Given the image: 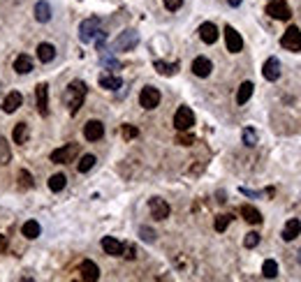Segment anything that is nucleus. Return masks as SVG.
<instances>
[{
    "mask_svg": "<svg viewBox=\"0 0 301 282\" xmlns=\"http://www.w3.org/2000/svg\"><path fill=\"white\" fill-rule=\"evenodd\" d=\"M86 93H88V86L84 81H72L70 86L65 88V93H63V100H65L67 109H70V114H77L81 107H84V100H86Z\"/></svg>",
    "mask_w": 301,
    "mask_h": 282,
    "instance_id": "nucleus-1",
    "label": "nucleus"
},
{
    "mask_svg": "<svg viewBox=\"0 0 301 282\" xmlns=\"http://www.w3.org/2000/svg\"><path fill=\"white\" fill-rule=\"evenodd\" d=\"M98 33H100V19H98V16H91V19L81 21V26H79V40L84 42V44L93 42L95 37H98Z\"/></svg>",
    "mask_w": 301,
    "mask_h": 282,
    "instance_id": "nucleus-2",
    "label": "nucleus"
},
{
    "mask_svg": "<svg viewBox=\"0 0 301 282\" xmlns=\"http://www.w3.org/2000/svg\"><path fill=\"white\" fill-rule=\"evenodd\" d=\"M139 44V33L137 30H123L114 42V51H132Z\"/></svg>",
    "mask_w": 301,
    "mask_h": 282,
    "instance_id": "nucleus-3",
    "label": "nucleus"
},
{
    "mask_svg": "<svg viewBox=\"0 0 301 282\" xmlns=\"http://www.w3.org/2000/svg\"><path fill=\"white\" fill-rule=\"evenodd\" d=\"M195 125V114L190 107H179L174 114V128L179 132H188Z\"/></svg>",
    "mask_w": 301,
    "mask_h": 282,
    "instance_id": "nucleus-4",
    "label": "nucleus"
},
{
    "mask_svg": "<svg viewBox=\"0 0 301 282\" xmlns=\"http://www.w3.org/2000/svg\"><path fill=\"white\" fill-rule=\"evenodd\" d=\"M79 153V146L77 143H65L63 148H56L54 153H51V162L56 164H67V162H72Z\"/></svg>",
    "mask_w": 301,
    "mask_h": 282,
    "instance_id": "nucleus-5",
    "label": "nucleus"
},
{
    "mask_svg": "<svg viewBox=\"0 0 301 282\" xmlns=\"http://www.w3.org/2000/svg\"><path fill=\"white\" fill-rule=\"evenodd\" d=\"M281 44L283 49H288V51H301V30L297 26H290L281 37Z\"/></svg>",
    "mask_w": 301,
    "mask_h": 282,
    "instance_id": "nucleus-6",
    "label": "nucleus"
},
{
    "mask_svg": "<svg viewBox=\"0 0 301 282\" xmlns=\"http://www.w3.org/2000/svg\"><path fill=\"white\" fill-rule=\"evenodd\" d=\"M267 14L271 19H278V21H290L292 12H290V5L285 0H271L267 5Z\"/></svg>",
    "mask_w": 301,
    "mask_h": 282,
    "instance_id": "nucleus-7",
    "label": "nucleus"
},
{
    "mask_svg": "<svg viewBox=\"0 0 301 282\" xmlns=\"http://www.w3.org/2000/svg\"><path fill=\"white\" fill-rule=\"evenodd\" d=\"M139 104L146 109V111L155 109L158 104H160V90H158V88H153V86H146L139 93Z\"/></svg>",
    "mask_w": 301,
    "mask_h": 282,
    "instance_id": "nucleus-8",
    "label": "nucleus"
},
{
    "mask_svg": "<svg viewBox=\"0 0 301 282\" xmlns=\"http://www.w3.org/2000/svg\"><path fill=\"white\" fill-rule=\"evenodd\" d=\"M148 211H151V215H153L155 220H165V217H169V204L165 202V199H160V197L148 199Z\"/></svg>",
    "mask_w": 301,
    "mask_h": 282,
    "instance_id": "nucleus-9",
    "label": "nucleus"
},
{
    "mask_svg": "<svg viewBox=\"0 0 301 282\" xmlns=\"http://www.w3.org/2000/svg\"><path fill=\"white\" fill-rule=\"evenodd\" d=\"M225 44H227L229 54H239L241 49H243V40H241V35L232 26L225 28Z\"/></svg>",
    "mask_w": 301,
    "mask_h": 282,
    "instance_id": "nucleus-10",
    "label": "nucleus"
},
{
    "mask_svg": "<svg viewBox=\"0 0 301 282\" xmlns=\"http://www.w3.org/2000/svg\"><path fill=\"white\" fill-rule=\"evenodd\" d=\"M262 74H264V79H267V81H278V79H281V61H278L276 56H271V58L264 63Z\"/></svg>",
    "mask_w": 301,
    "mask_h": 282,
    "instance_id": "nucleus-11",
    "label": "nucleus"
},
{
    "mask_svg": "<svg viewBox=\"0 0 301 282\" xmlns=\"http://www.w3.org/2000/svg\"><path fill=\"white\" fill-rule=\"evenodd\" d=\"M102 250H104L109 257H120L125 252V245L120 241H116L114 236H104V238H102Z\"/></svg>",
    "mask_w": 301,
    "mask_h": 282,
    "instance_id": "nucleus-12",
    "label": "nucleus"
},
{
    "mask_svg": "<svg viewBox=\"0 0 301 282\" xmlns=\"http://www.w3.org/2000/svg\"><path fill=\"white\" fill-rule=\"evenodd\" d=\"M84 137H86L88 141H100L102 137H104V125H102L100 121H88L86 125H84Z\"/></svg>",
    "mask_w": 301,
    "mask_h": 282,
    "instance_id": "nucleus-13",
    "label": "nucleus"
},
{
    "mask_svg": "<svg viewBox=\"0 0 301 282\" xmlns=\"http://www.w3.org/2000/svg\"><path fill=\"white\" fill-rule=\"evenodd\" d=\"M79 273H81V280H86V282H95L98 278H100V269H98V264L91 262V259L81 262Z\"/></svg>",
    "mask_w": 301,
    "mask_h": 282,
    "instance_id": "nucleus-14",
    "label": "nucleus"
},
{
    "mask_svg": "<svg viewBox=\"0 0 301 282\" xmlns=\"http://www.w3.org/2000/svg\"><path fill=\"white\" fill-rule=\"evenodd\" d=\"M35 95H37V111L40 116H47L49 114V86L47 83H40L35 88Z\"/></svg>",
    "mask_w": 301,
    "mask_h": 282,
    "instance_id": "nucleus-15",
    "label": "nucleus"
},
{
    "mask_svg": "<svg viewBox=\"0 0 301 282\" xmlns=\"http://www.w3.org/2000/svg\"><path fill=\"white\" fill-rule=\"evenodd\" d=\"M211 70H213V65H211V61L204 58V56H200V58L193 61V74L200 76V79H206L208 74H211Z\"/></svg>",
    "mask_w": 301,
    "mask_h": 282,
    "instance_id": "nucleus-16",
    "label": "nucleus"
},
{
    "mask_svg": "<svg viewBox=\"0 0 301 282\" xmlns=\"http://www.w3.org/2000/svg\"><path fill=\"white\" fill-rule=\"evenodd\" d=\"M200 37H201V42L213 44V42L218 40V28H215V23H211V21L201 23V26H200Z\"/></svg>",
    "mask_w": 301,
    "mask_h": 282,
    "instance_id": "nucleus-17",
    "label": "nucleus"
},
{
    "mask_svg": "<svg viewBox=\"0 0 301 282\" xmlns=\"http://www.w3.org/2000/svg\"><path fill=\"white\" fill-rule=\"evenodd\" d=\"M21 102H23V97H21V93H16V90H12V93L5 97V102H2V111L5 114H14L16 109L21 107Z\"/></svg>",
    "mask_w": 301,
    "mask_h": 282,
    "instance_id": "nucleus-18",
    "label": "nucleus"
},
{
    "mask_svg": "<svg viewBox=\"0 0 301 282\" xmlns=\"http://www.w3.org/2000/svg\"><path fill=\"white\" fill-rule=\"evenodd\" d=\"M299 234H301V222L297 220V217L288 220V224H285V229H283V241H295Z\"/></svg>",
    "mask_w": 301,
    "mask_h": 282,
    "instance_id": "nucleus-19",
    "label": "nucleus"
},
{
    "mask_svg": "<svg viewBox=\"0 0 301 282\" xmlns=\"http://www.w3.org/2000/svg\"><path fill=\"white\" fill-rule=\"evenodd\" d=\"M35 19L40 21V23L51 21V5H49L47 0H40V2L35 5Z\"/></svg>",
    "mask_w": 301,
    "mask_h": 282,
    "instance_id": "nucleus-20",
    "label": "nucleus"
},
{
    "mask_svg": "<svg viewBox=\"0 0 301 282\" xmlns=\"http://www.w3.org/2000/svg\"><path fill=\"white\" fill-rule=\"evenodd\" d=\"M241 215H243V220L250 222V224H260L262 222V213L255 209V206H250V204L241 206Z\"/></svg>",
    "mask_w": 301,
    "mask_h": 282,
    "instance_id": "nucleus-21",
    "label": "nucleus"
},
{
    "mask_svg": "<svg viewBox=\"0 0 301 282\" xmlns=\"http://www.w3.org/2000/svg\"><path fill=\"white\" fill-rule=\"evenodd\" d=\"M37 58L42 63H51L56 58V47L54 44H47V42H42L40 47H37Z\"/></svg>",
    "mask_w": 301,
    "mask_h": 282,
    "instance_id": "nucleus-22",
    "label": "nucleus"
},
{
    "mask_svg": "<svg viewBox=\"0 0 301 282\" xmlns=\"http://www.w3.org/2000/svg\"><path fill=\"white\" fill-rule=\"evenodd\" d=\"M153 68L158 74H162V76H172V74L179 72V63H165V61H155Z\"/></svg>",
    "mask_w": 301,
    "mask_h": 282,
    "instance_id": "nucleus-23",
    "label": "nucleus"
},
{
    "mask_svg": "<svg viewBox=\"0 0 301 282\" xmlns=\"http://www.w3.org/2000/svg\"><path fill=\"white\" fill-rule=\"evenodd\" d=\"M255 86L250 83V81H243L239 86V93H236V104H246L248 100H250V95H253Z\"/></svg>",
    "mask_w": 301,
    "mask_h": 282,
    "instance_id": "nucleus-24",
    "label": "nucleus"
},
{
    "mask_svg": "<svg viewBox=\"0 0 301 282\" xmlns=\"http://www.w3.org/2000/svg\"><path fill=\"white\" fill-rule=\"evenodd\" d=\"M100 86L107 88V90H118V88L123 86V81H120V76H114V74H102Z\"/></svg>",
    "mask_w": 301,
    "mask_h": 282,
    "instance_id": "nucleus-25",
    "label": "nucleus"
},
{
    "mask_svg": "<svg viewBox=\"0 0 301 282\" xmlns=\"http://www.w3.org/2000/svg\"><path fill=\"white\" fill-rule=\"evenodd\" d=\"M14 70H16L19 74H30L33 72V61H30L26 54H21L19 58L14 61Z\"/></svg>",
    "mask_w": 301,
    "mask_h": 282,
    "instance_id": "nucleus-26",
    "label": "nucleus"
},
{
    "mask_svg": "<svg viewBox=\"0 0 301 282\" xmlns=\"http://www.w3.org/2000/svg\"><path fill=\"white\" fill-rule=\"evenodd\" d=\"M40 224H37V222L35 220H28L26 224H23V227H21V234L26 236V238H30V241H33V238H37V236H40Z\"/></svg>",
    "mask_w": 301,
    "mask_h": 282,
    "instance_id": "nucleus-27",
    "label": "nucleus"
},
{
    "mask_svg": "<svg viewBox=\"0 0 301 282\" xmlns=\"http://www.w3.org/2000/svg\"><path fill=\"white\" fill-rule=\"evenodd\" d=\"M12 139H14V143H26V139H28L26 123H16V128H14V132H12Z\"/></svg>",
    "mask_w": 301,
    "mask_h": 282,
    "instance_id": "nucleus-28",
    "label": "nucleus"
},
{
    "mask_svg": "<svg viewBox=\"0 0 301 282\" xmlns=\"http://www.w3.org/2000/svg\"><path fill=\"white\" fill-rule=\"evenodd\" d=\"M12 162V150H9V143L2 135H0V164H9Z\"/></svg>",
    "mask_w": 301,
    "mask_h": 282,
    "instance_id": "nucleus-29",
    "label": "nucleus"
},
{
    "mask_svg": "<svg viewBox=\"0 0 301 282\" xmlns=\"http://www.w3.org/2000/svg\"><path fill=\"white\" fill-rule=\"evenodd\" d=\"M95 155H84L79 160V164H77V169H79V174H86V171H91V169L95 167Z\"/></svg>",
    "mask_w": 301,
    "mask_h": 282,
    "instance_id": "nucleus-30",
    "label": "nucleus"
},
{
    "mask_svg": "<svg viewBox=\"0 0 301 282\" xmlns=\"http://www.w3.org/2000/svg\"><path fill=\"white\" fill-rule=\"evenodd\" d=\"M262 273H264V278H269V280L276 278L278 276V264H276L274 259H267V262L262 264Z\"/></svg>",
    "mask_w": 301,
    "mask_h": 282,
    "instance_id": "nucleus-31",
    "label": "nucleus"
},
{
    "mask_svg": "<svg viewBox=\"0 0 301 282\" xmlns=\"http://www.w3.org/2000/svg\"><path fill=\"white\" fill-rule=\"evenodd\" d=\"M65 183H67V178L63 174H56V176H51V181H49V188L54 190V192H60V190H65Z\"/></svg>",
    "mask_w": 301,
    "mask_h": 282,
    "instance_id": "nucleus-32",
    "label": "nucleus"
},
{
    "mask_svg": "<svg viewBox=\"0 0 301 282\" xmlns=\"http://www.w3.org/2000/svg\"><path fill=\"white\" fill-rule=\"evenodd\" d=\"M243 143H246V146H257V132H255L253 128L243 130Z\"/></svg>",
    "mask_w": 301,
    "mask_h": 282,
    "instance_id": "nucleus-33",
    "label": "nucleus"
},
{
    "mask_svg": "<svg viewBox=\"0 0 301 282\" xmlns=\"http://www.w3.org/2000/svg\"><path fill=\"white\" fill-rule=\"evenodd\" d=\"M257 243H260V234H257V231H250V234H246V238H243V245H246L248 250L257 248Z\"/></svg>",
    "mask_w": 301,
    "mask_h": 282,
    "instance_id": "nucleus-34",
    "label": "nucleus"
},
{
    "mask_svg": "<svg viewBox=\"0 0 301 282\" xmlns=\"http://www.w3.org/2000/svg\"><path fill=\"white\" fill-rule=\"evenodd\" d=\"M229 222H232V215H218L215 217V231H225L229 227Z\"/></svg>",
    "mask_w": 301,
    "mask_h": 282,
    "instance_id": "nucleus-35",
    "label": "nucleus"
},
{
    "mask_svg": "<svg viewBox=\"0 0 301 282\" xmlns=\"http://www.w3.org/2000/svg\"><path fill=\"white\" fill-rule=\"evenodd\" d=\"M139 238L144 243H153L155 241V231L151 227H139Z\"/></svg>",
    "mask_w": 301,
    "mask_h": 282,
    "instance_id": "nucleus-36",
    "label": "nucleus"
},
{
    "mask_svg": "<svg viewBox=\"0 0 301 282\" xmlns=\"http://www.w3.org/2000/svg\"><path fill=\"white\" fill-rule=\"evenodd\" d=\"M19 185L21 188H33V176L28 174V171H19Z\"/></svg>",
    "mask_w": 301,
    "mask_h": 282,
    "instance_id": "nucleus-37",
    "label": "nucleus"
},
{
    "mask_svg": "<svg viewBox=\"0 0 301 282\" xmlns=\"http://www.w3.org/2000/svg\"><path fill=\"white\" fill-rule=\"evenodd\" d=\"M176 143H181V146H193L195 139L190 135H183V132H181V135L176 137Z\"/></svg>",
    "mask_w": 301,
    "mask_h": 282,
    "instance_id": "nucleus-38",
    "label": "nucleus"
},
{
    "mask_svg": "<svg viewBox=\"0 0 301 282\" xmlns=\"http://www.w3.org/2000/svg\"><path fill=\"white\" fill-rule=\"evenodd\" d=\"M137 135H139V130L132 128V125H125V128H123V137H125V139H134Z\"/></svg>",
    "mask_w": 301,
    "mask_h": 282,
    "instance_id": "nucleus-39",
    "label": "nucleus"
},
{
    "mask_svg": "<svg viewBox=\"0 0 301 282\" xmlns=\"http://www.w3.org/2000/svg\"><path fill=\"white\" fill-rule=\"evenodd\" d=\"M181 5H183V0H165V7H167V9H172V12H176Z\"/></svg>",
    "mask_w": 301,
    "mask_h": 282,
    "instance_id": "nucleus-40",
    "label": "nucleus"
},
{
    "mask_svg": "<svg viewBox=\"0 0 301 282\" xmlns=\"http://www.w3.org/2000/svg\"><path fill=\"white\" fill-rule=\"evenodd\" d=\"M5 250H7V238L0 236V252H5Z\"/></svg>",
    "mask_w": 301,
    "mask_h": 282,
    "instance_id": "nucleus-41",
    "label": "nucleus"
},
{
    "mask_svg": "<svg viewBox=\"0 0 301 282\" xmlns=\"http://www.w3.org/2000/svg\"><path fill=\"white\" fill-rule=\"evenodd\" d=\"M227 2H229V5H232V7H239L241 2H243V0H227Z\"/></svg>",
    "mask_w": 301,
    "mask_h": 282,
    "instance_id": "nucleus-42",
    "label": "nucleus"
},
{
    "mask_svg": "<svg viewBox=\"0 0 301 282\" xmlns=\"http://www.w3.org/2000/svg\"><path fill=\"white\" fill-rule=\"evenodd\" d=\"M299 259H301V255H299Z\"/></svg>",
    "mask_w": 301,
    "mask_h": 282,
    "instance_id": "nucleus-43",
    "label": "nucleus"
}]
</instances>
